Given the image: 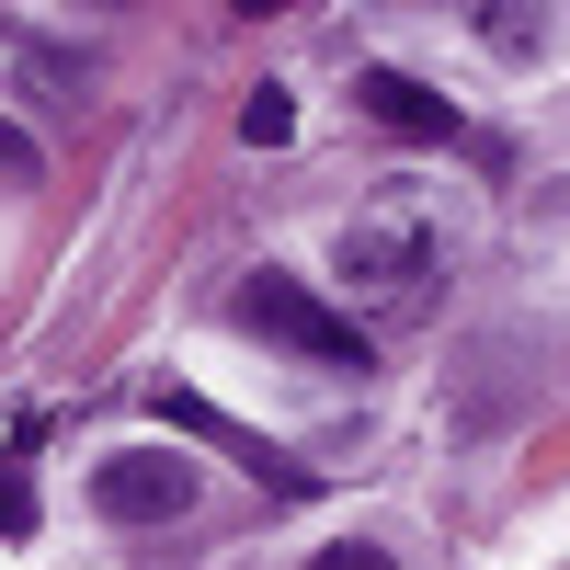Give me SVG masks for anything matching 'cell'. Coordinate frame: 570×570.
I'll use <instances>...</instances> for the list:
<instances>
[{
	"label": "cell",
	"instance_id": "obj_2",
	"mask_svg": "<svg viewBox=\"0 0 570 570\" xmlns=\"http://www.w3.org/2000/svg\"><path fill=\"white\" fill-rule=\"evenodd\" d=\"M91 513L104 525H183L195 513V456H171V445H126L91 468Z\"/></svg>",
	"mask_w": 570,
	"mask_h": 570
},
{
	"label": "cell",
	"instance_id": "obj_3",
	"mask_svg": "<svg viewBox=\"0 0 570 570\" xmlns=\"http://www.w3.org/2000/svg\"><path fill=\"white\" fill-rule=\"evenodd\" d=\"M343 274L365 285L376 308H411L422 274H434V228H422V217H354L343 228Z\"/></svg>",
	"mask_w": 570,
	"mask_h": 570
},
{
	"label": "cell",
	"instance_id": "obj_7",
	"mask_svg": "<svg viewBox=\"0 0 570 570\" xmlns=\"http://www.w3.org/2000/svg\"><path fill=\"white\" fill-rule=\"evenodd\" d=\"M240 137H252V149H285V137H297V104H285V91H252V104H240Z\"/></svg>",
	"mask_w": 570,
	"mask_h": 570
},
{
	"label": "cell",
	"instance_id": "obj_10",
	"mask_svg": "<svg viewBox=\"0 0 570 570\" xmlns=\"http://www.w3.org/2000/svg\"><path fill=\"white\" fill-rule=\"evenodd\" d=\"M308 570H400V559H389V548H365V537H343V548H320Z\"/></svg>",
	"mask_w": 570,
	"mask_h": 570
},
{
	"label": "cell",
	"instance_id": "obj_5",
	"mask_svg": "<svg viewBox=\"0 0 570 570\" xmlns=\"http://www.w3.org/2000/svg\"><path fill=\"white\" fill-rule=\"evenodd\" d=\"M171 422H183V434H217L228 456H240V468H252V480H285V468H274V445H263V434H240V422H217L206 400H171Z\"/></svg>",
	"mask_w": 570,
	"mask_h": 570
},
{
	"label": "cell",
	"instance_id": "obj_8",
	"mask_svg": "<svg viewBox=\"0 0 570 570\" xmlns=\"http://www.w3.org/2000/svg\"><path fill=\"white\" fill-rule=\"evenodd\" d=\"M46 171V149H35V137L12 126V115H0V195H23V183Z\"/></svg>",
	"mask_w": 570,
	"mask_h": 570
},
{
	"label": "cell",
	"instance_id": "obj_6",
	"mask_svg": "<svg viewBox=\"0 0 570 570\" xmlns=\"http://www.w3.org/2000/svg\"><path fill=\"white\" fill-rule=\"evenodd\" d=\"M468 23H480V35L502 46V58H537V46H548V23L525 12V0H468Z\"/></svg>",
	"mask_w": 570,
	"mask_h": 570
},
{
	"label": "cell",
	"instance_id": "obj_9",
	"mask_svg": "<svg viewBox=\"0 0 570 570\" xmlns=\"http://www.w3.org/2000/svg\"><path fill=\"white\" fill-rule=\"evenodd\" d=\"M0 537H35V491H23V468H0Z\"/></svg>",
	"mask_w": 570,
	"mask_h": 570
},
{
	"label": "cell",
	"instance_id": "obj_4",
	"mask_svg": "<svg viewBox=\"0 0 570 570\" xmlns=\"http://www.w3.org/2000/svg\"><path fill=\"white\" fill-rule=\"evenodd\" d=\"M354 104L389 126V137H456V115H445V91H422L411 69H365L354 80Z\"/></svg>",
	"mask_w": 570,
	"mask_h": 570
},
{
	"label": "cell",
	"instance_id": "obj_1",
	"mask_svg": "<svg viewBox=\"0 0 570 570\" xmlns=\"http://www.w3.org/2000/svg\"><path fill=\"white\" fill-rule=\"evenodd\" d=\"M240 331H263V343H285V354H308V365H365V331L343 320V308H320L297 274H252L240 297Z\"/></svg>",
	"mask_w": 570,
	"mask_h": 570
},
{
	"label": "cell",
	"instance_id": "obj_11",
	"mask_svg": "<svg viewBox=\"0 0 570 570\" xmlns=\"http://www.w3.org/2000/svg\"><path fill=\"white\" fill-rule=\"evenodd\" d=\"M228 12H285V0H228Z\"/></svg>",
	"mask_w": 570,
	"mask_h": 570
}]
</instances>
